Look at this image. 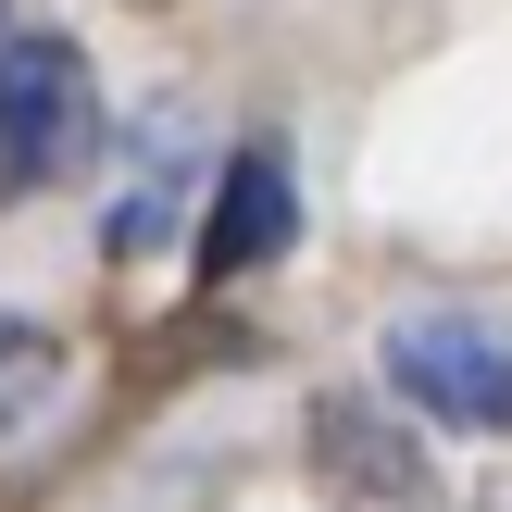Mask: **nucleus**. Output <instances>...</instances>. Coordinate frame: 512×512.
I'll return each instance as SVG.
<instances>
[{"label": "nucleus", "instance_id": "nucleus-3", "mask_svg": "<svg viewBox=\"0 0 512 512\" xmlns=\"http://www.w3.org/2000/svg\"><path fill=\"white\" fill-rule=\"evenodd\" d=\"M300 238V175H288V150L275 138H250V150H225L213 163V200H200V275H263L275 250Z\"/></svg>", "mask_w": 512, "mask_h": 512}, {"label": "nucleus", "instance_id": "nucleus-2", "mask_svg": "<svg viewBox=\"0 0 512 512\" xmlns=\"http://www.w3.org/2000/svg\"><path fill=\"white\" fill-rule=\"evenodd\" d=\"M388 388L438 425H475V438H512V338L475 313H413L388 325Z\"/></svg>", "mask_w": 512, "mask_h": 512}, {"label": "nucleus", "instance_id": "nucleus-5", "mask_svg": "<svg viewBox=\"0 0 512 512\" xmlns=\"http://www.w3.org/2000/svg\"><path fill=\"white\" fill-rule=\"evenodd\" d=\"M50 400H63V338H50L38 313H0V450H13Z\"/></svg>", "mask_w": 512, "mask_h": 512}, {"label": "nucleus", "instance_id": "nucleus-4", "mask_svg": "<svg viewBox=\"0 0 512 512\" xmlns=\"http://www.w3.org/2000/svg\"><path fill=\"white\" fill-rule=\"evenodd\" d=\"M300 450H313V475H325L350 512H425V450L400 438L375 400H325Z\"/></svg>", "mask_w": 512, "mask_h": 512}, {"label": "nucleus", "instance_id": "nucleus-1", "mask_svg": "<svg viewBox=\"0 0 512 512\" xmlns=\"http://www.w3.org/2000/svg\"><path fill=\"white\" fill-rule=\"evenodd\" d=\"M100 150V75L75 38H0V188H63Z\"/></svg>", "mask_w": 512, "mask_h": 512}]
</instances>
